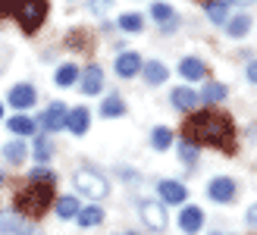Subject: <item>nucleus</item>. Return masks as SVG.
<instances>
[{
	"instance_id": "38",
	"label": "nucleus",
	"mask_w": 257,
	"mask_h": 235,
	"mask_svg": "<svg viewBox=\"0 0 257 235\" xmlns=\"http://www.w3.org/2000/svg\"><path fill=\"white\" fill-rule=\"evenodd\" d=\"M125 235H138V232H125Z\"/></svg>"
},
{
	"instance_id": "21",
	"label": "nucleus",
	"mask_w": 257,
	"mask_h": 235,
	"mask_svg": "<svg viewBox=\"0 0 257 235\" xmlns=\"http://www.w3.org/2000/svg\"><path fill=\"white\" fill-rule=\"evenodd\" d=\"M248 29H251V16H248V13H238V16H232V19L226 22V32L232 35V38L248 35Z\"/></svg>"
},
{
	"instance_id": "32",
	"label": "nucleus",
	"mask_w": 257,
	"mask_h": 235,
	"mask_svg": "<svg viewBox=\"0 0 257 235\" xmlns=\"http://www.w3.org/2000/svg\"><path fill=\"white\" fill-rule=\"evenodd\" d=\"M32 182H47V185H54V173H50V169H35Z\"/></svg>"
},
{
	"instance_id": "35",
	"label": "nucleus",
	"mask_w": 257,
	"mask_h": 235,
	"mask_svg": "<svg viewBox=\"0 0 257 235\" xmlns=\"http://www.w3.org/2000/svg\"><path fill=\"white\" fill-rule=\"evenodd\" d=\"M248 82H257V60L248 66Z\"/></svg>"
},
{
	"instance_id": "26",
	"label": "nucleus",
	"mask_w": 257,
	"mask_h": 235,
	"mask_svg": "<svg viewBox=\"0 0 257 235\" xmlns=\"http://www.w3.org/2000/svg\"><path fill=\"white\" fill-rule=\"evenodd\" d=\"M119 29L122 32H141V29H145V19H141V13H122V16H119Z\"/></svg>"
},
{
	"instance_id": "12",
	"label": "nucleus",
	"mask_w": 257,
	"mask_h": 235,
	"mask_svg": "<svg viewBox=\"0 0 257 235\" xmlns=\"http://www.w3.org/2000/svg\"><path fill=\"white\" fill-rule=\"evenodd\" d=\"M170 100H173V107L176 110H182V113H191L198 107V91H191V88H173V94H170Z\"/></svg>"
},
{
	"instance_id": "30",
	"label": "nucleus",
	"mask_w": 257,
	"mask_h": 235,
	"mask_svg": "<svg viewBox=\"0 0 257 235\" xmlns=\"http://www.w3.org/2000/svg\"><path fill=\"white\" fill-rule=\"evenodd\" d=\"M179 157H182L185 166H198V148L188 145V141H182V145H179Z\"/></svg>"
},
{
	"instance_id": "24",
	"label": "nucleus",
	"mask_w": 257,
	"mask_h": 235,
	"mask_svg": "<svg viewBox=\"0 0 257 235\" xmlns=\"http://www.w3.org/2000/svg\"><path fill=\"white\" fill-rule=\"evenodd\" d=\"M151 145H154V151H166L173 145V129H166V126H157L151 132Z\"/></svg>"
},
{
	"instance_id": "29",
	"label": "nucleus",
	"mask_w": 257,
	"mask_h": 235,
	"mask_svg": "<svg viewBox=\"0 0 257 235\" xmlns=\"http://www.w3.org/2000/svg\"><path fill=\"white\" fill-rule=\"evenodd\" d=\"M151 16L157 19L160 25H170V22H176V19H173L176 13H173V7H170V4H154V7H151Z\"/></svg>"
},
{
	"instance_id": "17",
	"label": "nucleus",
	"mask_w": 257,
	"mask_h": 235,
	"mask_svg": "<svg viewBox=\"0 0 257 235\" xmlns=\"http://www.w3.org/2000/svg\"><path fill=\"white\" fill-rule=\"evenodd\" d=\"M166 75H170V69H166L160 60H151L148 66H145V82H148V85H163Z\"/></svg>"
},
{
	"instance_id": "27",
	"label": "nucleus",
	"mask_w": 257,
	"mask_h": 235,
	"mask_svg": "<svg viewBox=\"0 0 257 235\" xmlns=\"http://www.w3.org/2000/svg\"><path fill=\"white\" fill-rule=\"evenodd\" d=\"M22 229V216L16 213H0V232L4 235H16Z\"/></svg>"
},
{
	"instance_id": "23",
	"label": "nucleus",
	"mask_w": 257,
	"mask_h": 235,
	"mask_svg": "<svg viewBox=\"0 0 257 235\" xmlns=\"http://www.w3.org/2000/svg\"><path fill=\"white\" fill-rule=\"evenodd\" d=\"M10 132H13V135H22V138L32 135V132H35V120H32V116H22V113L13 116V120H10Z\"/></svg>"
},
{
	"instance_id": "1",
	"label": "nucleus",
	"mask_w": 257,
	"mask_h": 235,
	"mask_svg": "<svg viewBox=\"0 0 257 235\" xmlns=\"http://www.w3.org/2000/svg\"><path fill=\"white\" fill-rule=\"evenodd\" d=\"M182 138L188 145H210L220 151H235V126L226 113L220 110H198L191 113L182 126Z\"/></svg>"
},
{
	"instance_id": "36",
	"label": "nucleus",
	"mask_w": 257,
	"mask_h": 235,
	"mask_svg": "<svg viewBox=\"0 0 257 235\" xmlns=\"http://www.w3.org/2000/svg\"><path fill=\"white\" fill-rule=\"evenodd\" d=\"M226 4H245V0H226Z\"/></svg>"
},
{
	"instance_id": "19",
	"label": "nucleus",
	"mask_w": 257,
	"mask_h": 235,
	"mask_svg": "<svg viewBox=\"0 0 257 235\" xmlns=\"http://www.w3.org/2000/svg\"><path fill=\"white\" fill-rule=\"evenodd\" d=\"M75 219H79V226L91 229V226H100V223H104V210H100L97 204H94V207H82V210H79V216H75Z\"/></svg>"
},
{
	"instance_id": "14",
	"label": "nucleus",
	"mask_w": 257,
	"mask_h": 235,
	"mask_svg": "<svg viewBox=\"0 0 257 235\" xmlns=\"http://www.w3.org/2000/svg\"><path fill=\"white\" fill-rule=\"evenodd\" d=\"M100 85H104V69L100 66H88L82 75V94H97Z\"/></svg>"
},
{
	"instance_id": "15",
	"label": "nucleus",
	"mask_w": 257,
	"mask_h": 235,
	"mask_svg": "<svg viewBox=\"0 0 257 235\" xmlns=\"http://www.w3.org/2000/svg\"><path fill=\"white\" fill-rule=\"evenodd\" d=\"M54 207H57V216H60V219H75V216H79V210H82L79 198H72V194H66V198H60Z\"/></svg>"
},
{
	"instance_id": "34",
	"label": "nucleus",
	"mask_w": 257,
	"mask_h": 235,
	"mask_svg": "<svg viewBox=\"0 0 257 235\" xmlns=\"http://www.w3.org/2000/svg\"><path fill=\"white\" fill-rule=\"evenodd\" d=\"M0 4H4V10H7V13H13V10L22 4V0H0Z\"/></svg>"
},
{
	"instance_id": "28",
	"label": "nucleus",
	"mask_w": 257,
	"mask_h": 235,
	"mask_svg": "<svg viewBox=\"0 0 257 235\" xmlns=\"http://www.w3.org/2000/svg\"><path fill=\"white\" fill-rule=\"evenodd\" d=\"M4 157H7L10 163L22 166V160H25V145H22V141H10V145L4 148Z\"/></svg>"
},
{
	"instance_id": "13",
	"label": "nucleus",
	"mask_w": 257,
	"mask_h": 235,
	"mask_svg": "<svg viewBox=\"0 0 257 235\" xmlns=\"http://www.w3.org/2000/svg\"><path fill=\"white\" fill-rule=\"evenodd\" d=\"M88 126H91V113L85 107H75L69 116H66V129H72V135H85Z\"/></svg>"
},
{
	"instance_id": "11",
	"label": "nucleus",
	"mask_w": 257,
	"mask_h": 235,
	"mask_svg": "<svg viewBox=\"0 0 257 235\" xmlns=\"http://www.w3.org/2000/svg\"><path fill=\"white\" fill-rule=\"evenodd\" d=\"M35 100H38V94H35L32 85H13V91H10V103H13L19 113L29 110V107H35Z\"/></svg>"
},
{
	"instance_id": "18",
	"label": "nucleus",
	"mask_w": 257,
	"mask_h": 235,
	"mask_svg": "<svg viewBox=\"0 0 257 235\" xmlns=\"http://www.w3.org/2000/svg\"><path fill=\"white\" fill-rule=\"evenodd\" d=\"M207 19L213 25L229 22V4H226V0H207Z\"/></svg>"
},
{
	"instance_id": "3",
	"label": "nucleus",
	"mask_w": 257,
	"mask_h": 235,
	"mask_svg": "<svg viewBox=\"0 0 257 235\" xmlns=\"http://www.w3.org/2000/svg\"><path fill=\"white\" fill-rule=\"evenodd\" d=\"M47 10H50V4L47 0H22V4L13 10L16 13V22H19V29L25 32V35H35L38 29L44 25V19H47Z\"/></svg>"
},
{
	"instance_id": "4",
	"label": "nucleus",
	"mask_w": 257,
	"mask_h": 235,
	"mask_svg": "<svg viewBox=\"0 0 257 235\" xmlns=\"http://www.w3.org/2000/svg\"><path fill=\"white\" fill-rule=\"evenodd\" d=\"M75 188H79L82 194H88V198H104V194H110V185H107V179L97 173V169L91 166H82V169H75Z\"/></svg>"
},
{
	"instance_id": "6",
	"label": "nucleus",
	"mask_w": 257,
	"mask_h": 235,
	"mask_svg": "<svg viewBox=\"0 0 257 235\" xmlns=\"http://www.w3.org/2000/svg\"><path fill=\"white\" fill-rule=\"evenodd\" d=\"M66 116H69L66 103L54 100V103H50V107L44 110V116H41V126L47 129V132H60V129H66Z\"/></svg>"
},
{
	"instance_id": "33",
	"label": "nucleus",
	"mask_w": 257,
	"mask_h": 235,
	"mask_svg": "<svg viewBox=\"0 0 257 235\" xmlns=\"http://www.w3.org/2000/svg\"><path fill=\"white\" fill-rule=\"evenodd\" d=\"M245 223L257 229V204H251V207H248V213H245Z\"/></svg>"
},
{
	"instance_id": "22",
	"label": "nucleus",
	"mask_w": 257,
	"mask_h": 235,
	"mask_svg": "<svg viewBox=\"0 0 257 235\" xmlns=\"http://www.w3.org/2000/svg\"><path fill=\"white\" fill-rule=\"evenodd\" d=\"M223 97H226V85H220V82H207L198 91V100H207V103H216Z\"/></svg>"
},
{
	"instance_id": "31",
	"label": "nucleus",
	"mask_w": 257,
	"mask_h": 235,
	"mask_svg": "<svg viewBox=\"0 0 257 235\" xmlns=\"http://www.w3.org/2000/svg\"><path fill=\"white\" fill-rule=\"evenodd\" d=\"M35 160L38 163H47L50 160V141L47 138H38L35 141Z\"/></svg>"
},
{
	"instance_id": "9",
	"label": "nucleus",
	"mask_w": 257,
	"mask_h": 235,
	"mask_svg": "<svg viewBox=\"0 0 257 235\" xmlns=\"http://www.w3.org/2000/svg\"><path fill=\"white\" fill-rule=\"evenodd\" d=\"M160 198H163V204H185L188 188L182 182H176V179H163L160 182Z\"/></svg>"
},
{
	"instance_id": "25",
	"label": "nucleus",
	"mask_w": 257,
	"mask_h": 235,
	"mask_svg": "<svg viewBox=\"0 0 257 235\" xmlns=\"http://www.w3.org/2000/svg\"><path fill=\"white\" fill-rule=\"evenodd\" d=\"M54 78H57V85H60V88H69V85L79 82V69H75L72 63H63V66L57 69V75H54Z\"/></svg>"
},
{
	"instance_id": "7",
	"label": "nucleus",
	"mask_w": 257,
	"mask_h": 235,
	"mask_svg": "<svg viewBox=\"0 0 257 235\" xmlns=\"http://www.w3.org/2000/svg\"><path fill=\"white\" fill-rule=\"evenodd\" d=\"M141 219L148 223V229L163 232V229H166V213H163V204H157V201H145V204H141Z\"/></svg>"
},
{
	"instance_id": "10",
	"label": "nucleus",
	"mask_w": 257,
	"mask_h": 235,
	"mask_svg": "<svg viewBox=\"0 0 257 235\" xmlns=\"http://www.w3.org/2000/svg\"><path fill=\"white\" fill-rule=\"evenodd\" d=\"M141 66H145V63H141V57L135 54V50H125V54L116 57V75H119V78H132V75H138Z\"/></svg>"
},
{
	"instance_id": "16",
	"label": "nucleus",
	"mask_w": 257,
	"mask_h": 235,
	"mask_svg": "<svg viewBox=\"0 0 257 235\" xmlns=\"http://www.w3.org/2000/svg\"><path fill=\"white\" fill-rule=\"evenodd\" d=\"M125 113V100L119 94H110L104 97V103H100V116H107V120H116V116Z\"/></svg>"
},
{
	"instance_id": "20",
	"label": "nucleus",
	"mask_w": 257,
	"mask_h": 235,
	"mask_svg": "<svg viewBox=\"0 0 257 235\" xmlns=\"http://www.w3.org/2000/svg\"><path fill=\"white\" fill-rule=\"evenodd\" d=\"M179 72H182L188 82H198V78H204V63L195 60V57H185L182 63H179Z\"/></svg>"
},
{
	"instance_id": "37",
	"label": "nucleus",
	"mask_w": 257,
	"mask_h": 235,
	"mask_svg": "<svg viewBox=\"0 0 257 235\" xmlns=\"http://www.w3.org/2000/svg\"><path fill=\"white\" fill-rule=\"evenodd\" d=\"M0 120H4V103H0Z\"/></svg>"
},
{
	"instance_id": "8",
	"label": "nucleus",
	"mask_w": 257,
	"mask_h": 235,
	"mask_svg": "<svg viewBox=\"0 0 257 235\" xmlns=\"http://www.w3.org/2000/svg\"><path fill=\"white\" fill-rule=\"evenodd\" d=\"M179 226H182V232L195 235V232L204 226V210H201L198 204H188V207H182V213H179Z\"/></svg>"
},
{
	"instance_id": "2",
	"label": "nucleus",
	"mask_w": 257,
	"mask_h": 235,
	"mask_svg": "<svg viewBox=\"0 0 257 235\" xmlns=\"http://www.w3.org/2000/svg\"><path fill=\"white\" fill-rule=\"evenodd\" d=\"M50 204H54V188H50L47 182H29V185L16 194V213L29 216V219L44 216Z\"/></svg>"
},
{
	"instance_id": "5",
	"label": "nucleus",
	"mask_w": 257,
	"mask_h": 235,
	"mask_svg": "<svg viewBox=\"0 0 257 235\" xmlns=\"http://www.w3.org/2000/svg\"><path fill=\"white\" fill-rule=\"evenodd\" d=\"M207 194H210V201H216V204H232L235 201V182L229 176H216L207 185Z\"/></svg>"
}]
</instances>
